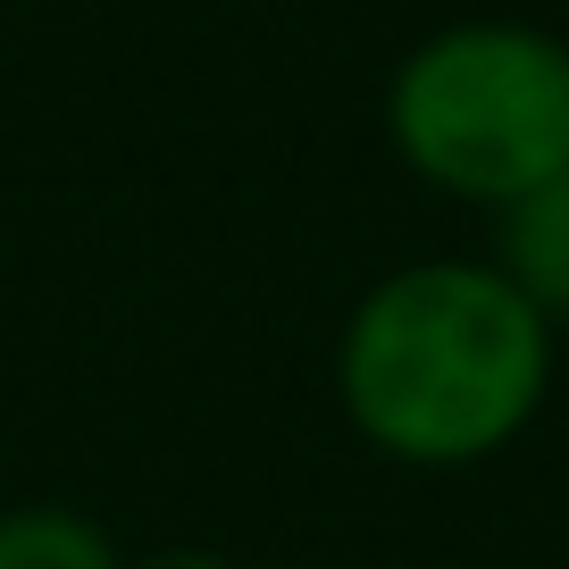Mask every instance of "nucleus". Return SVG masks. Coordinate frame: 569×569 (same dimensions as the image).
<instances>
[{
	"mask_svg": "<svg viewBox=\"0 0 569 569\" xmlns=\"http://www.w3.org/2000/svg\"><path fill=\"white\" fill-rule=\"evenodd\" d=\"M552 336L502 268L469 251L402 260L343 310L336 402L402 469H478L511 452L552 393Z\"/></svg>",
	"mask_w": 569,
	"mask_h": 569,
	"instance_id": "nucleus-1",
	"label": "nucleus"
},
{
	"mask_svg": "<svg viewBox=\"0 0 569 569\" xmlns=\"http://www.w3.org/2000/svg\"><path fill=\"white\" fill-rule=\"evenodd\" d=\"M393 160L445 201L502 210L569 168V34L536 18H452L386 76Z\"/></svg>",
	"mask_w": 569,
	"mask_h": 569,
	"instance_id": "nucleus-2",
	"label": "nucleus"
},
{
	"mask_svg": "<svg viewBox=\"0 0 569 569\" xmlns=\"http://www.w3.org/2000/svg\"><path fill=\"white\" fill-rule=\"evenodd\" d=\"M486 218H495L486 260L502 268V284H511L545 327H569V168L545 177V184H528L519 201H502V210H486Z\"/></svg>",
	"mask_w": 569,
	"mask_h": 569,
	"instance_id": "nucleus-3",
	"label": "nucleus"
},
{
	"mask_svg": "<svg viewBox=\"0 0 569 569\" xmlns=\"http://www.w3.org/2000/svg\"><path fill=\"white\" fill-rule=\"evenodd\" d=\"M0 569H126V552L92 511L18 502V511H0Z\"/></svg>",
	"mask_w": 569,
	"mask_h": 569,
	"instance_id": "nucleus-4",
	"label": "nucleus"
},
{
	"mask_svg": "<svg viewBox=\"0 0 569 569\" xmlns=\"http://www.w3.org/2000/svg\"><path fill=\"white\" fill-rule=\"evenodd\" d=\"M134 569H243V561H227V552H210V545H177V552H151V561H134Z\"/></svg>",
	"mask_w": 569,
	"mask_h": 569,
	"instance_id": "nucleus-5",
	"label": "nucleus"
}]
</instances>
